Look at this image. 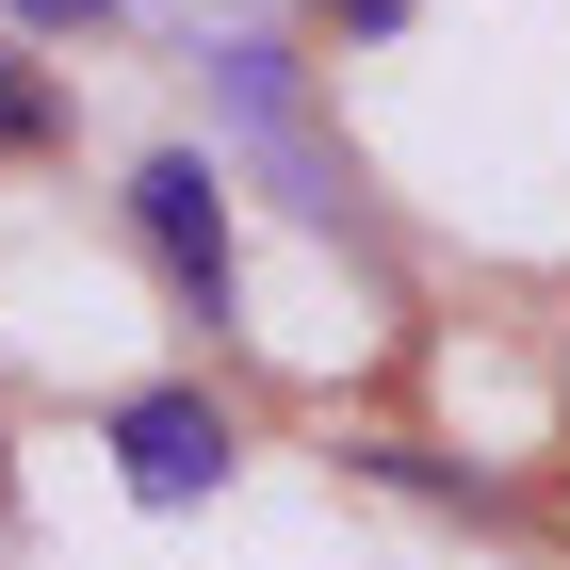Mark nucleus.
Returning a JSON list of instances; mask_svg holds the SVG:
<instances>
[{
    "label": "nucleus",
    "mask_w": 570,
    "mask_h": 570,
    "mask_svg": "<svg viewBox=\"0 0 570 570\" xmlns=\"http://www.w3.org/2000/svg\"><path fill=\"white\" fill-rule=\"evenodd\" d=\"M326 17H343V33H392V17H407V0H326Z\"/></svg>",
    "instance_id": "obj_5"
},
{
    "label": "nucleus",
    "mask_w": 570,
    "mask_h": 570,
    "mask_svg": "<svg viewBox=\"0 0 570 570\" xmlns=\"http://www.w3.org/2000/svg\"><path fill=\"white\" fill-rule=\"evenodd\" d=\"M17 17H49V33H82V17H115V0H17Z\"/></svg>",
    "instance_id": "obj_4"
},
{
    "label": "nucleus",
    "mask_w": 570,
    "mask_h": 570,
    "mask_svg": "<svg viewBox=\"0 0 570 570\" xmlns=\"http://www.w3.org/2000/svg\"><path fill=\"white\" fill-rule=\"evenodd\" d=\"M49 131H66V98H49L33 66H17V49H0V147H49Z\"/></svg>",
    "instance_id": "obj_3"
},
{
    "label": "nucleus",
    "mask_w": 570,
    "mask_h": 570,
    "mask_svg": "<svg viewBox=\"0 0 570 570\" xmlns=\"http://www.w3.org/2000/svg\"><path fill=\"white\" fill-rule=\"evenodd\" d=\"M115 473H131V505H213L228 489V407L213 392H115Z\"/></svg>",
    "instance_id": "obj_2"
},
{
    "label": "nucleus",
    "mask_w": 570,
    "mask_h": 570,
    "mask_svg": "<svg viewBox=\"0 0 570 570\" xmlns=\"http://www.w3.org/2000/svg\"><path fill=\"white\" fill-rule=\"evenodd\" d=\"M131 228H147V262L179 277V309H213V326H228V294H245V262H228V179L196 164V147H164V164H131Z\"/></svg>",
    "instance_id": "obj_1"
}]
</instances>
